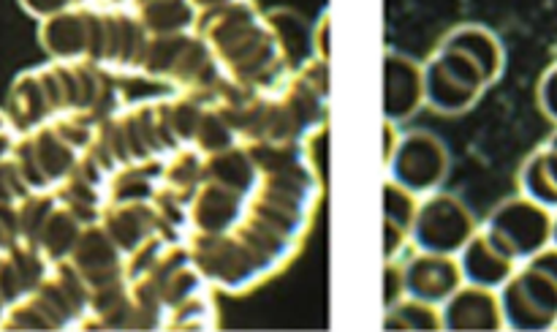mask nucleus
Returning a JSON list of instances; mask_svg holds the SVG:
<instances>
[{
    "label": "nucleus",
    "instance_id": "11",
    "mask_svg": "<svg viewBox=\"0 0 557 332\" xmlns=\"http://www.w3.org/2000/svg\"><path fill=\"white\" fill-rule=\"evenodd\" d=\"M522 194L531 196L539 205L557 210V139H549L547 145L539 147L525 161L520 174Z\"/></svg>",
    "mask_w": 557,
    "mask_h": 332
},
{
    "label": "nucleus",
    "instance_id": "2",
    "mask_svg": "<svg viewBox=\"0 0 557 332\" xmlns=\"http://www.w3.org/2000/svg\"><path fill=\"white\" fill-rule=\"evenodd\" d=\"M101 65L87 60H54L44 69L16 76L9 90V112L16 131L36 128L52 118H92L103 98Z\"/></svg>",
    "mask_w": 557,
    "mask_h": 332
},
{
    "label": "nucleus",
    "instance_id": "4",
    "mask_svg": "<svg viewBox=\"0 0 557 332\" xmlns=\"http://www.w3.org/2000/svg\"><path fill=\"white\" fill-rule=\"evenodd\" d=\"M506 324L515 330H553L557 327V248L547 245L522 261L500 292Z\"/></svg>",
    "mask_w": 557,
    "mask_h": 332
},
{
    "label": "nucleus",
    "instance_id": "8",
    "mask_svg": "<svg viewBox=\"0 0 557 332\" xmlns=\"http://www.w3.org/2000/svg\"><path fill=\"white\" fill-rule=\"evenodd\" d=\"M460 286V270L446 254H422L403 272V288L422 303H441Z\"/></svg>",
    "mask_w": 557,
    "mask_h": 332
},
{
    "label": "nucleus",
    "instance_id": "16",
    "mask_svg": "<svg viewBox=\"0 0 557 332\" xmlns=\"http://www.w3.org/2000/svg\"><path fill=\"white\" fill-rule=\"evenodd\" d=\"M555 65H557V63H555Z\"/></svg>",
    "mask_w": 557,
    "mask_h": 332
},
{
    "label": "nucleus",
    "instance_id": "14",
    "mask_svg": "<svg viewBox=\"0 0 557 332\" xmlns=\"http://www.w3.org/2000/svg\"><path fill=\"white\" fill-rule=\"evenodd\" d=\"M16 136H20V131H16L14 123H11L9 112L0 109V158H5L11 150H14Z\"/></svg>",
    "mask_w": 557,
    "mask_h": 332
},
{
    "label": "nucleus",
    "instance_id": "5",
    "mask_svg": "<svg viewBox=\"0 0 557 332\" xmlns=\"http://www.w3.org/2000/svg\"><path fill=\"white\" fill-rule=\"evenodd\" d=\"M411 234L422 250L449 256L471 243L476 229H473L471 212L460 199L433 196V199L424 201L419 216L413 218Z\"/></svg>",
    "mask_w": 557,
    "mask_h": 332
},
{
    "label": "nucleus",
    "instance_id": "15",
    "mask_svg": "<svg viewBox=\"0 0 557 332\" xmlns=\"http://www.w3.org/2000/svg\"><path fill=\"white\" fill-rule=\"evenodd\" d=\"M553 245L557 248V210H555V216H553Z\"/></svg>",
    "mask_w": 557,
    "mask_h": 332
},
{
    "label": "nucleus",
    "instance_id": "7",
    "mask_svg": "<svg viewBox=\"0 0 557 332\" xmlns=\"http://www.w3.org/2000/svg\"><path fill=\"white\" fill-rule=\"evenodd\" d=\"M49 267L52 261L25 239L0 250V319L44 281Z\"/></svg>",
    "mask_w": 557,
    "mask_h": 332
},
{
    "label": "nucleus",
    "instance_id": "9",
    "mask_svg": "<svg viewBox=\"0 0 557 332\" xmlns=\"http://www.w3.org/2000/svg\"><path fill=\"white\" fill-rule=\"evenodd\" d=\"M424 79L417 65L403 54H386V118L403 120L419 109Z\"/></svg>",
    "mask_w": 557,
    "mask_h": 332
},
{
    "label": "nucleus",
    "instance_id": "1",
    "mask_svg": "<svg viewBox=\"0 0 557 332\" xmlns=\"http://www.w3.org/2000/svg\"><path fill=\"white\" fill-rule=\"evenodd\" d=\"M553 216L549 207L531 196L509 199L490 216L484 232L473 234L462 256V272L476 286H504L517 272V265L528 261L553 245Z\"/></svg>",
    "mask_w": 557,
    "mask_h": 332
},
{
    "label": "nucleus",
    "instance_id": "12",
    "mask_svg": "<svg viewBox=\"0 0 557 332\" xmlns=\"http://www.w3.org/2000/svg\"><path fill=\"white\" fill-rule=\"evenodd\" d=\"M413 218L417 212H413L411 190L397 183H386V259H392L400 250L403 239L411 234Z\"/></svg>",
    "mask_w": 557,
    "mask_h": 332
},
{
    "label": "nucleus",
    "instance_id": "10",
    "mask_svg": "<svg viewBox=\"0 0 557 332\" xmlns=\"http://www.w3.org/2000/svg\"><path fill=\"white\" fill-rule=\"evenodd\" d=\"M446 327H504V308L487 286H473L451 294L446 305Z\"/></svg>",
    "mask_w": 557,
    "mask_h": 332
},
{
    "label": "nucleus",
    "instance_id": "3",
    "mask_svg": "<svg viewBox=\"0 0 557 332\" xmlns=\"http://www.w3.org/2000/svg\"><path fill=\"white\" fill-rule=\"evenodd\" d=\"M90 286L69 261H54L44 281L0 319V330H60L90 313Z\"/></svg>",
    "mask_w": 557,
    "mask_h": 332
},
{
    "label": "nucleus",
    "instance_id": "13",
    "mask_svg": "<svg viewBox=\"0 0 557 332\" xmlns=\"http://www.w3.org/2000/svg\"><path fill=\"white\" fill-rule=\"evenodd\" d=\"M539 103H542L544 114L557 123V65L544 74L542 85H539Z\"/></svg>",
    "mask_w": 557,
    "mask_h": 332
},
{
    "label": "nucleus",
    "instance_id": "6",
    "mask_svg": "<svg viewBox=\"0 0 557 332\" xmlns=\"http://www.w3.org/2000/svg\"><path fill=\"white\" fill-rule=\"evenodd\" d=\"M389 161L392 169H395V183L408 188L411 194L433 190L446 177V167H449L444 145L433 134H424V131L408 134L397 145V150L392 152Z\"/></svg>",
    "mask_w": 557,
    "mask_h": 332
}]
</instances>
